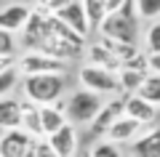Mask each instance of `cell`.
Wrapping results in <instances>:
<instances>
[{
  "label": "cell",
  "mask_w": 160,
  "mask_h": 157,
  "mask_svg": "<svg viewBox=\"0 0 160 157\" xmlns=\"http://www.w3.org/2000/svg\"><path fill=\"white\" fill-rule=\"evenodd\" d=\"M64 75H29L24 77L22 91H24V99L38 104V107H51L62 99L64 93Z\"/></svg>",
  "instance_id": "cell-1"
},
{
  "label": "cell",
  "mask_w": 160,
  "mask_h": 157,
  "mask_svg": "<svg viewBox=\"0 0 160 157\" xmlns=\"http://www.w3.org/2000/svg\"><path fill=\"white\" fill-rule=\"evenodd\" d=\"M102 109V96L91 93V91H75L67 101H64V115H67V123L78 125H91V120L99 115Z\"/></svg>",
  "instance_id": "cell-2"
},
{
  "label": "cell",
  "mask_w": 160,
  "mask_h": 157,
  "mask_svg": "<svg viewBox=\"0 0 160 157\" xmlns=\"http://www.w3.org/2000/svg\"><path fill=\"white\" fill-rule=\"evenodd\" d=\"M99 37H109L118 43L136 45L139 40V19H126L120 13H107L104 22L99 24Z\"/></svg>",
  "instance_id": "cell-3"
},
{
  "label": "cell",
  "mask_w": 160,
  "mask_h": 157,
  "mask_svg": "<svg viewBox=\"0 0 160 157\" xmlns=\"http://www.w3.org/2000/svg\"><path fill=\"white\" fill-rule=\"evenodd\" d=\"M78 80L83 85V91H91V93L102 96V93H118L120 96V85H118V75L104 72L99 67H91V64H83L78 72Z\"/></svg>",
  "instance_id": "cell-4"
},
{
  "label": "cell",
  "mask_w": 160,
  "mask_h": 157,
  "mask_svg": "<svg viewBox=\"0 0 160 157\" xmlns=\"http://www.w3.org/2000/svg\"><path fill=\"white\" fill-rule=\"evenodd\" d=\"M16 69L24 72V77H29V75H64L67 61L51 59L46 53H38V51H29V53L16 59Z\"/></svg>",
  "instance_id": "cell-5"
},
{
  "label": "cell",
  "mask_w": 160,
  "mask_h": 157,
  "mask_svg": "<svg viewBox=\"0 0 160 157\" xmlns=\"http://www.w3.org/2000/svg\"><path fill=\"white\" fill-rule=\"evenodd\" d=\"M35 146L38 139L24 133L22 128L0 133V157H35Z\"/></svg>",
  "instance_id": "cell-6"
},
{
  "label": "cell",
  "mask_w": 160,
  "mask_h": 157,
  "mask_svg": "<svg viewBox=\"0 0 160 157\" xmlns=\"http://www.w3.org/2000/svg\"><path fill=\"white\" fill-rule=\"evenodd\" d=\"M35 51H38V53H46V56H51V59H59V61H69V59H78L86 48L72 45V43L56 37V35H51L46 29V32H43V40L38 43V48H35Z\"/></svg>",
  "instance_id": "cell-7"
},
{
  "label": "cell",
  "mask_w": 160,
  "mask_h": 157,
  "mask_svg": "<svg viewBox=\"0 0 160 157\" xmlns=\"http://www.w3.org/2000/svg\"><path fill=\"white\" fill-rule=\"evenodd\" d=\"M118 117H123V96H115L112 101L102 104L99 115L91 120V125H88L91 136H96V139H104V136H107V130L112 128V123H115Z\"/></svg>",
  "instance_id": "cell-8"
},
{
  "label": "cell",
  "mask_w": 160,
  "mask_h": 157,
  "mask_svg": "<svg viewBox=\"0 0 160 157\" xmlns=\"http://www.w3.org/2000/svg\"><path fill=\"white\" fill-rule=\"evenodd\" d=\"M48 146L56 152V157H78V128L72 123H67L64 128H59L53 136H48Z\"/></svg>",
  "instance_id": "cell-9"
},
{
  "label": "cell",
  "mask_w": 160,
  "mask_h": 157,
  "mask_svg": "<svg viewBox=\"0 0 160 157\" xmlns=\"http://www.w3.org/2000/svg\"><path fill=\"white\" fill-rule=\"evenodd\" d=\"M29 13H32V6L27 3H11V6H3L0 8V29L6 32H22L24 24H27Z\"/></svg>",
  "instance_id": "cell-10"
},
{
  "label": "cell",
  "mask_w": 160,
  "mask_h": 157,
  "mask_svg": "<svg viewBox=\"0 0 160 157\" xmlns=\"http://www.w3.org/2000/svg\"><path fill=\"white\" fill-rule=\"evenodd\" d=\"M123 115L131 117V120H136V123H142V125H149L158 117V107L147 104L144 99H139V96L133 93V96H123Z\"/></svg>",
  "instance_id": "cell-11"
},
{
  "label": "cell",
  "mask_w": 160,
  "mask_h": 157,
  "mask_svg": "<svg viewBox=\"0 0 160 157\" xmlns=\"http://www.w3.org/2000/svg\"><path fill=\"white\" fill-rule=\"evenodd\" d=\"M59 22H64L72 32H78L80 37H88V19H86V11H83V3L80 0H72L67 8H62V11L56 13Z\"/></svg>",
  "instance_id": "cell-12"
},
{
  "label": "cell",
  "mask_w": 160,
  "mask_h": 157,
  "mask_svg": "<svg viewBox=\"0 0 160 157\" xmlns=\"http://www.w3.org/2000/svg\"><path fill=\"white\" fill-rule=\"evenodd\" d=\"M142 128L144 125L142 123H136V120H131V117H126V115H123V117H118L112 123V128L107 130V136H104V139L107 141H112V144H126V141H133V136H142Z\"/></svg>",
  "instance_id": "cell-13"
},
{
  "label": "cell",
  "mask_w": 160,
  "mask_h": 157,
  "mask_svg": "<svg viewBox=\"0 0 160 157\" xmlns=\"http://www.w3.org/2000/svg\"><path fill=\"white\" fill-rule=\"evenodd\" d=\"M40 125H43V139L53 136L59 128L67 125V115H64V101L59 99L51 107H40Z\"/></svg>",
  "instance_id": "cell-14"
},
{
  "label": "cell",
  "mask_w": 160,
  "mask_h": 157,
  "mask_svg": "<svg viewBox=\"0 0 160 157\" xmlns=\"http://www.w3.org/2000/svg\"><path fill=\"white\" fill-rule=\"evenodd\" d=\"M86 64L99 67V69H104V72H112V75H118L120 69H123L120 59H115L112 53H109L107 48H102L99 43H93V45H88V48H86Z\"/></svg>",
  "instance_id": "cell-15"
},
{
  "label": "cell",
  "mask_w": 160,
  "mask_h": 157,
  "mask_svg": "<svg viewBox=\"0 0 160 157\" xmlns=\"http://www.w3.org/2000/svg\"><path fill=\"white\" fill-rule=\"evenodd\" d=\"M131 157H160V125L131 141Z\"/></svg>",
  "instance_id": "cell-16"
},
{
  "label": "cell",
  "mask_w": 160,
  "mask_h": 157,
  "mask_svg": "<svg viewBox=\"0 0 160 157\" xmlns=\"http://www.w3.org/2000/svg\"><path fill=\"white\" fill-rule=\"evenodd\" d=\"M43 32H46V16H40L38 11H32L27 24H24V29H22V45L27 51H35L38 43L43 40Z\"/></svg>",
  "instance_id": "cell-17"
},
{
  "label": "cell",
  "mask_w": 160,
  "mask_h": 157,
  "mask_svg": "<svg viewBox=\"0 0 160 157\" xmlns=\"http://www.w3.org/2000/svg\"><path fill=\"white\" fill-rule=\"evenodd\" d=\"M22 123V101L3 96L0 99V130H13Z\"/></svg>",
  "instance_id": "cell-18"
},
{
  "label": "cell",
  "mask_w": 160,
  "mask_h": 157,
  "mask_svg": "<svg viewBox=\"0 0 160 157\" xmlns=\"http://www.w3.org/2000/svg\"><path fill=\"white\" fill-rule=\"evenodd\" d=\"M19 128H22L24 133H29L32 139H43L40 107H38V104H32V101H27V99L22 101V123H19Z\"/></svg>",
  "instance_id": "cell-19"
},
{
  "label": "cell",
  "mask_w": 160,
  "mask_h": 157,
  "mask_svg": "<svg viewBox=\"0 0 160 157\" xmlns=\"http://www.w3.org/2000/svg\"><path fill=\"white\" fill-rule=\"evenodd\" d=\"M99 45H102V48H107L115 59H120V64L131 61L136 53H142V48H139V45H131V43H118V40H109V37H99Z\"/></svg>",
  "instance_id": "cell-20"
},
{
  "label": "cell",
  "mask_w": 160,
  "mask_h": 157,
  "mask_svg": "<svg viewBox=\"0 0 160 157\" xmlns=\"http://www.w3.org/2000/svg\"><path fill=\"white\" fill-rule=\"evenodd\" d=\"M136 96H139V99H144L147 104H152V107H160V75L149 72L147 77H144L142 88L136 91Z\"/></svg>",
  "instance_id": "cell-21"
},
{
  "label": "cell",
  "mask_w": 160,
  "mask_h": 157,
  "mask_svg": "<svg viewBox=\"0 0 160 157\" xmlns=\"http://www.w3.org/2000/svg\"><path fill=\"white\" fill-rule=\"evenodd\" d=\"M144 77H147V75H142V72H133V69H120V72H118L120 96H133L139 88H142Z\"/></svg>",
  "instance_id": "cell-22"
},
{
  "label": "cell",
  "mask_w": 160,
  "mask_h": 157,
  "mask_svg": "<svg viewBox=\"0 0 160 157\" xmlns=\"http://www.w3.org/2000/svg\"><path fill=\"white\" fill-rule=\"evenodd\" d=\"M83 3V11H86V19H88V27H96L104 22L107 16V0H80Z\"/></svg>",
  "instance_id": "cell-23"
},
{
  "label": "cell",
  "mask_w": 160,
  "mask_h": 157,
  "mask_svg": "<svg viewBox=\"0 0 160 157\" xmlns=\"http://www.w3.org/2000/svg\"><path fill=\"white\" fill-rule=\"evenodd\" d=\"M144 53H147V56L160 53V19L152 22L147 27V32H144Z\"/></svg>",
  "instance_id": "cell-24"
},
{
  "label": "cell",
  "mask_w": 160,
  "mask_h": 157,
  "mask_svg": "<svg viewBox=\"0 0 160 157\" xmlns=\"http://www.w3.org/2000/svg\"><path fill=\"white\" fill-rule=\"evenodd\" d=\"M72 0H35L32 11H38L40 16H56L62 8H67Z\"/></svg>",
  "instance_id": "cell-25"
},
{
  "label": "cell",
  "mask_w": 160,
  "mask_h": 157,
  "mask_svg": "<svg viewBox=\"0 0 160 157\" xmlns=\"http://www.w3.org/2000/svg\"><path fill=\"white\" fill-rule=\"evenodd\" d=\"M136 16L158 22L160 19V0H136Z\"/></svg>",
  "instance_id": "cell-26"
},
{
  "label": "cell",
  "mask_w": 160,
  "mask_h": 157,
  "mask_svg": "<svg viewBox=\"0 0 160 157\" xmlns=\"http://www.w3.org/2000/svg\"><path fill=\"white\" fill-rule=\"evenodd\" d=\"M88 152H91V157H123L120 146L112 144V141H107V139H99Z\"/></svg>",
  "instance_id": "cell-27"
},
{
  "label": "cell",
  "mask_w": 160,
  "mask_h": 157,
  "mask_svg": "<svg viewBox=\"0 0 160 157\" xmlns=\"http://www.w3.org/2000/svg\"><path fill=\"white\" fill-rule=\"evenodd\" d=\"M19 69L16 67H11V69H6V72H0V99L6 93H11L13 88H16V83H19Z\"/></svg>",
  "instance_id": "cell-28"
},
{
  "label": "cell",
  "mask_w": 160,
  "mask_h": 157,
  "mask_svg": "<svg viewBox=\"0 0 160 157\" xmlns=\"http://www.w3.org/2000/svg\"><path fill=\"white\" fill-rule=\"evenodd\" d=\"M13 53H16V37L0 29V56H13Z\"/></svg>",
  "instance_id": "cell-29"
},
{
  "label": "cell",
  "mask_w": 160,
  "mask_h": 157,
  "mask_svg": "<svg viewBox=\"0 0 160 157\" xmlns=\"http://www.w3.org/2000/svg\"><path fill=\"white\" fill-rule=\"evenodd\" d=\"M35 157H56V152L48 146L46 139H38V146H35Z\"/></svg>",
  "instance_id": "cell-30"
},
{
  "label": "cell",
  "mask_w": 160,
  "mask_h": 157,
  "mask_svg": "<svg viewBox=\"0 0 160 157\" xmlns=\"http://www.w3.org/2000/svg\"><path fill=\"white\" fill-rule=\"evenodd\" d=\"M120 16H126V19H139L136 16V0H126L123 6H120Z\"/></svg>",
  "instance_id": "cell-31"
},
{
  "label": "cell",
  "mask_w": 160,
  "mask_h": 157,
  "mask_svg": "<svg viewBox=\"0 0 160 157\" xmlns=\"http://www.w3.org/2000/svg\"><path fill=\"white\" fill-rule=\"evenodd\" d=\"M11 67H16V56H0V72H6Z\"/></svg>",
  "instance_id": "cell-32"
},
{
  "label": "cell",
  "mask_w": 160,
  "mask_h": 157,
  "mask_svg": "<svg viewBox=\"0 0 160 157\" xmlns=\"http://www.w3.org/2000/svg\"><path fill=\"white\" fill-rule=\"evenodd\" d=\"M123 3H126V0H107V13H118Z\"/></svg>",
  "instance_id": "cell-33"
},
{
  "label": "cell",
  "mask_w": 160,
  "mask_h": 157,
  "mask_svg": "<svg viewBox=\"0 0 160 157\" xmlns=\"http://www.w3.org/2000/svg\"><path fill=\"white\" fill-rule=\"evenodd\" d=\"M78 157H91V152H88V149H86V152H80V155H78Z\"/></svg>",
  "instance_id": "cell-34"
}]
</instances>
